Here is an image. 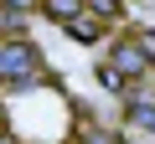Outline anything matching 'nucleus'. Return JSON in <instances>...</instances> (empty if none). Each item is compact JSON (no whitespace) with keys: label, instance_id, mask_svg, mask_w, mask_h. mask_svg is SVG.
Wrapping results in <instances>:
<instances>
[{"label":"nucleus","instance_id":"obj_6","mask_svg":"<svg viewBox=\"0 0 155 144\" xmlns=\"http://www.w3.org/2000/svg\"><path fill=\"white\" fill-rule=\"evenodd\" d=\"M83 11H88V16H98V21L109 26V21H119V16H124V0H83Z\"/></svg>","mask_w":155,"mask_h":144},{"label":"nucleus","instance_id":"obj_5","mask_svg":"<svg viewBox=\"0 0 155 144\" xmlns=\"http://www.w3.org/2000/svg\"><path fill=\"white\" fill-rule=\"evenodd\" d=\"M78 144H124L114 129H98L93 118H83V124H78Z\"/></svg>","mask_w":155,"mask_h":144},{"label":"nucleus","instance_id":"obj_9","mask_svg":"<svg viewBox=\"0 0 155 144\" xmlns=\"http://www.w3.org/2000/svg\"><path fill=\"white\" fill-rule=\"evenodd\" d=\"M129 41H134V46H140V57H145V62L155 67V31H134Z\"/></svg>","mask_w":155,"mask_h":144},{"label":"nucleus","instance_id":"obj_8","mask_svg":"<svg viewBox=\"0 0 155 144\" xmlns=\"http://www.w3.org/2000/svg\"><path fill=\"white\" fill-rule=\"evenodd\" d=\"M98 83H104V88H109V93H124V88H129V77H124V72H114V67H109V62H104V67H98Z\"/></svg>","mask_w":155,"mask_h":144},{"label":"nucleus","instance_id":"obj_3","mask_svg":"<svg viewBox=\"0 0 155 144\" xmlns=\"http://www.w3.org/2000/svg\"><path fill=\"white\" fill-rule=\"evenodd\" d=\"M57 26H62V31H67L72 41H98V36H104V21H98V16H88L83 5H78V11L67 16V21H57Z\"/></svg>","mask_w":155,"mask_h":144},{"label":"nucleus","instance_id":"obj_1","mask_svg":"<svg viewBox=\"0 0 155 144\" xmlns=\"http://www.w3.org/2000/svg\"><path fill=\"white\" fill-rule=\"evenodd\" d=\"M41 52L31 41H0V83L5 88H31L41 83Z\"/></svg>","mask_w":155,"mask_h":144},{"label":"nucleus","instance_id":"obj_4","mask_svg":"<svg viewBox=\"0 0 155 144\" xmlns=\"http://www.w3.org/2000/svg\"><path fill=\"white\" fill-rule=\"evenodd\" d=\"M124 124L155 129V98H129V103H124Z\"/></svg>","mask_w":155,"mask_h":144},{"label":"nucleus","instance_id":"obj_2","mask_svg":"<svg viewBox=\"0 0 155 144\" xmlns=\"http://www.w3.org/2000/svg\"><path fill=\"white\" fill-rule=\"evenodd\" d=\"M109 67H114V72H124L129 83H134V77H145V72H150V62L140 57V46H134V41H119V46L109 52Z\"/></svg>","mask_w":155,"mask_h":144},{"label":"nucleus","instance_id":"obj_7","mask_svg":"<svg viewBox=\"0 0 155 144\" xmlns=\"http://www.w3.org/2000/svg\"><path fill=\"white\" fill-rule=\"evenodd\" d=\"M21 26H26V11H16V5L0 0V31H21Z\"/></svg>","mask_w":155,"mask_h":144},{"label":"nucleus","instance_id":"obj_10","mask_svg":"<svg viewBox=\"0 0 155 144\" xmlns=\"http://www.w3.org/2000/svg\"><path fill=\"white\" fill-rule=\"evenodd\" d=\"M5 5H16V11H26V16H31V11L41 5V0H5Z\"/></svg>","mask_w":155,"mask_h":144},{"label":"nucleus","instance_id":"obj_11","mask_svg":"<svg viewBox=\"0 0 155 144\" xmlns=\"http://www.w3.org/2000/svg\"><path fill=\"white\" fill-rule=\"evenodd\" d=\"M0 124H5V108H0Z\"/></svg>","mask_w":155,"mask_h":144}]
</instances>
